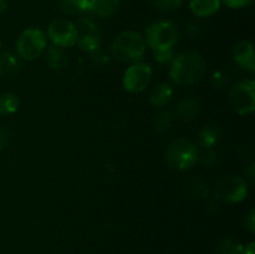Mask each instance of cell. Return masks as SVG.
<instances>
[{"label": "cell", "mask_w": 255, "mask_h": 254, "mask_svg": "<svg viewBox=\"0 0 255 254\" xmlns=\"http://www.w3.org/2000/svg\"><path fill=\"white\" fill-rule=\"evenodd\" d=\"M153 4L158 11L169 12L178 9L183 4V0H154Z\"/></svg>", "instance_id": "23"}, {"label": "cell", "mask_w": 255, "mask_h": 254, "mask_svg": "<svg viewBox=\"0 0 255 254\" xmlns=\"http://www.w3.org/2000/svg\"><path fill=\"white\" fill-rule=\"evenodd\" d=\"M119 10V0H90L89 11L100 17H110Z\"/></svg>", "instance_id": "14"}, {"label": "cell", "mask_w": 255, "mask_h": 254, "mask_svg": "<svg viewBox=\"0 0 255 254\" xmlns=\"http://www.w3.org/2000/svg\"><path fill=\"white\" fill-rule=\"evenodd\" d=\"M222 1L229 7H243L246 5L251 4L253 0H222Z\"/></svg>", "instance_id": "28"}, {"label": "cell", "mask_w": 255, "mask_h": 254, "mask_svg": "<svg viewBox=\"0 0 255 254\" xmlns=\"http://www.w3.org/2000/svg\"><path fill=\"white\" fill-rule=\"evenodd\" d=\"M50 40L59 47H70L76 44V29L71 21L56 19L47 29Z\"/></svg>", "instance_id": "10"}, {"label": "cell", "mask_w": 255, "mask_h": 254, "mask_svg": "<svg viewBox=\"0 0 255 254\" xmlns=\"http://www.w3.org/2000/svg\"><path fill=\"white\" fill-rule=\"evenodd\" d=\"M199 158L198 148L193 142L179 138L172 142L166 151V162L171 168L186 171L192 168Z\"/></svg>", "instance_id": "3"}, {"label": "cell", "mask_w": 255, "mask_h": 254, "mask_svg": "<svg viewBox=\"0 0 255 254\" xmlns=\"http://www.w3.org/2000/svg\"><path fill=\"white\" fill-rule=\"evenodd\" d=\"M6 7H7L6 0H0V14L5 11V10H6Z\"/></svg>", "instance_id": "32"}, {"label": "cell", "mask_w": 255, "mask_h": 254, "mask_svg": "<svg viewBox=\"0 0 255 254\" xmlns=\"http://www.w3.org/2000/svg\"><path fill=\"white\" fill-rule=\"evenodd\" d=\"M47 64L51 69L62 70L67 65V55L61 47H50L47 51Z\"/></svg>", "instance_id": "18"}, {"label": "cell", "mask_w": 255, "mask_h": 254, "mask_svg": "<svg viewBox=\"0 0 255 254\" xmlns=\"http://www.w3.org/2000/svg\"><path fill=\"white\" fill-rule=\"evenodd\" d=\"M90 0H60V7L69 15L89 11Z\"/></svg>", "instance_id": "19"}, {"label": "cell", "mask_w": 255, "mask_h": 254, "mask_svg": "<svg viewBox=\"0 0 255 254\" xmlns=\"http://www.w3.org/2000/svg\"><path fill=\"white\" fill-rule=\"evenodd\" d=\"M199 110H201V104L197 99L194 97H188V99L182 100L177 106V115L181 117L182 120H193L194 117L198 115Z\"/></svg>", "instance_id": "16"}, {"label": "cell", "mask_w": 255, "mask_h": 254, "mask_svg": "<svg viewBox=\"0 0 255 254\" xmlns=\"http://www.w3.org/2000/svg\"><path fill=\"white\" fill-rule=\"evenodd\" d=\"M19 107V97L12 92L0 95V115L14 114Z\"/></svg>", "instance_id": "20"}, {"label": "cell", "mask_w": 255, "mask_h": 254, "mask_svg": "<svg viewBox=\"0 0 255 254\" xmlns=\"http://www.w3.org/2000/svg\"><path fill=\"white\" fill-rule=\"evenodd\" d=\"M221 6V0H191L189 9L196 16L207 17L216 14Z\"/></svg>", "instance_id": "13"}, {"label": "cell", "mask_w": 255, "mask_h": 254, "mask_svg": "<svg viewBox=\"0 0 255 254\" xmlns=\"http://www.w3.org/2000/svg\"><path fill=\"white\" fill-rule=\"evenodd\" d=\"M229 104L239 115H248L255 109V82L243 80L234 85L229 91Z\"/></svg>", "instance_id": "5"}, {"label": "cell", "mask_w": 255, "mask_h": 254, "mask_svg": "<svg viewBox=\"0 0 255 254\" xmlns=\"http://www.w3.org/2000/svg\"><path fill=\"white\" fill-rule=\"evenodd\" d=\"M111 51L120 61H138L143 57L146 51V42L138 32L124 31L114 40Z\"/></svg>", "instance_id": "2"}, {"label": "cell", "mask_w": 255, "mask_h": 254, "mask_svg": "<svg viewBox=\"0 0 255 254\" xmlns=\"http://www.w3.org/2000/svg\"><path fill=\"white\" fill-rule=\"evenodd\" d=\"M248 193L247 183L238 176L223 177L216 187V194L219 199L229 203L243 201Z\"/></svg>", "instance_id": "8"}, {"label": "cell", "mask_w": 255, "mask_h": 254, "mask_svg": "<svg viewBox=\"0 0 255 254\" xmlns=\"http://www.w3.org/2000/svg\"><path fill=\"white\" fill-rule=\"evenodd\" d=\"M243 254H254V243H249L246 248L243 249Z\"/></svg>", "instance_id": "31"}, {"label": "cell", "mask_w": 255, "mask_h": 254, "mask_svg": "<svg viewBox=\"0 0 255 254\" xmlns=\"http://www.w3.org/2000/svg\"><path fill=\"white\" fill-rule=\"evenodd\" d=\"M222 132L217 125H207L199 133V143L204 148H211L221 139Z\"/></svg>", "instance_id": "17"}, {"label": "cell", "mask_w": 255, "mask_h": 254, "mask_svg": "<svg viewBox=\"0 0 255 254\" xmlns=\"http://www.w3.org/2000/svg\"><path fill=\"white\" fill-rule=\"evenodd\" d=\"M191 189L193 191V194L198 198H204L208 196V186L202 182H196L193 186H191Z\"/></svg>", "instance_id": "26"}, {"label": "cell", "mask_w": 255, "mask_h": 254, "mask_svg": "<svg viewBox=\"0 0 255 254\" xmlns=\"http://www.w3.org/2000/svg\"><path fill=\"white\" fill-rule=\"evenodd\" d=\"M216 162H217V156L214 153H212V152L204 154V157L202 158V163H203L204 166H212V164L216 163Z\"/></svg>", "instance_id": "29"}, {"label": "cell", "mask_w": 255, "mask_h": 254, "mask_svg": "<svg viewBox=\"0 0 255 254\" xmlns=\"http://www.w3.org/2000/svg\"><path fill=\"white\" fill-rule=\"evenodd\" d=\"M178 40V30L174 24L166 20L156 21L146 29V41L154 51L172 50Z\"/></svg>", "instance_id": "4"}, {"label": "cell", "mask_w": 255, "mask_h": 254, "mask_svg": "<svg viewBox=\"0 0 255 254\" xmlns=\"http://www.w3.org/2000/svg\"><path fill=\"white\" fill-rule=\"evenodd\" d=\"M10 132L6 128H0V151L7 147L10 142Z\"/></svg>", "instance_id": "27"}, {"label": "cell", "mask_w": 255, "mask_h": 254, "mask_svg": "<svg viewBox=\"0 0 255 254\" xmlns=\"http://www.w3.org/2000/svg\"><path fill=\"white\" fill-rule=\"evenodd\" d=\"M74 25L76 29V44L80 49L87 52H94L99 49L101 35L97 25L91 19L82 17Z\"/></svg>", "instance_id": "7"}, {"label": "cell", "mask_w": 255, "mask_h": 254, "mask_svg": "<svg viewBox=\"0 0 255 254\" xmlns=\"http://www.w3.org/2000/svg\"><path fill=\"white\" fill-rule=\"evenodd\" d=\"M46 47V36L36 27L26 29L21 32L16 42V50L20 57L31 61L37 59Z\"/></svg>", "instance_id": "6"}, {"label": "cell", "mask_w": 255, "mask_h": 254, "mask_svg": "<svg viewBox=\"0 0 255 254\" xmlns=\"http://www.w3.org/2000/svg\"><path fill=\"white\" fill-rule=\"evenodd\" d=\"M228 81H229L228 75L223 71L214 72L213 76H212V82H213L214 86L219 87V89H221V87L227 86V85H228Z\"/></svg>", "instance_id": "24"}, {"label": "cell", "mask_w": 255, "mask_h": 254, "mask_svg": "<svg viewBox=\"0 0 255 254\" xmlns=\"http://www.w3.org/2000/svg\"><path fill=\"white\" fill-rule=\"evenodd\" d=\"M172 122H173L172 115L168 111L161 112L154 119V129L158 133H164V132L169 131V128L172 127Z\"/></svg>", "instance_id": "22"}, {"label": "cell", "mask_w": 255, "mask_h": 254, "mask_svg": "<svg viewBox=\"0 0 255 254\" xmlns=\"http://www.w3.org/2000/svg\"><path fill=\"white\" fill-rule=\"evenodd\" d=\"M151 77L152 70L149 65L136 62L125 71L124 87L127 91L138 94V92L146 90V87L149 85V81H151Z\"/></svg>", "instance_id": "9"}, {"label": "cell", "mask_w": 255, "mask_h": 254, "mask_svg": "<svg viewBox=\"0 0 255 254\" xmlns=\"http://www.w3.org/2000/svg\"><path fill=\"white\" fill-rule=\"evenodd\" d=\"M173 95V89L168 84H159L153 87L151 95H149V101L153 106L162 107L168 104Z\"/></svg>", "instance_id": "15"}, {"label": "cell", "mask_w": 255, "mask_h": 254, "mask_svg": "<svg viewBox=\"0 0 255 254\" xmlns=\"http://www.w3.org/2000/svg\"><path fill=\"white\" fill-rule=\"evenodd\" d=\"M21 62L10 51H0V79H9L20 71Z\"/></svg>", "instance_id": "12"}, {"label": "cell", "mask_w": 255, "mask_h": 254, "mask_svg": "<svg viewBox=\"0 0 255 254\" xmlns=\"http://www.w3.org/2000/svg\"><path fill=\"white\" fill-rule=\"evenodd\" d=\"M243 246L234 238H226L219 244L221 254H243Z\"/></svg>", "instance_id": "21"}, {"label": "cell", "mask_w": 255, "mask_h": 254, "mask_svg": "<svg viewBox=\"0 0 255 254\" xmlns=\"http://www.w3.org/2000/svg\"><path fill=\"white\" fill-rule=\"evenodd\" d=\"M233 59L242 69L253 72L255 70L254 47L251 41H241L236 45L233 52Z\"/></svg>", "instance_id": "11"}, {"label": "cell", "mask_w": 255, "mask_h": 254, "mask_svg": "<svg viewBox=\"0 0 255 254\" xmlns=\"http://www.w3.org/2000/svg\"><path fill=\"white\" fill-rule=\"evenodd\" d=\"M0 50H1V42H0Z\"/></svg>", "instance_id": "33"}, {"label": "cell", "mask_w": 255, "mask_h": 254, "mask_svg": "<svg viewBox=\"0 0 255 254\" xmlns=\"http://www.w3.org/2000/svg\"><path fill=\"white\" fill-rule=\"evenodd\" d=\"M154 59L159 65H164L173 60L172 50H163V51H154Z\"/></svg>", "instance_id": "25"}, {"label": "cell", "mask_w": 255, "mask_h": 254, "mask_svg": "<svg viewBox=\"0 0 255 254\" xmlns=\"http://www.w3.org/2000/svg\"><path fill=\"white\" fill-rule=\"evenodd\" d=\"M207 71L203 57L194 51L182 52L172 60L169 76L176 84L193 85L202 80Z\"/></svg>", "instance_id": "1"}, {"label": "cell", "mask_w": 255, "mask_h": 254, "mask_svg": "<svg viewBox=\"0 0 255 254\" xmlns=\"http://www.w3.org/2000/svg\"><path fill=\"white\" fill-rule=\"evenodd\" d=\"M254 211H252L251 213L248 214V217H247L246 218V226H247V228L249 229V231L252 232V233H253L254 232V227H255V222H254Z\"/></svg>", "instance_id": "30"}]
</instances>
